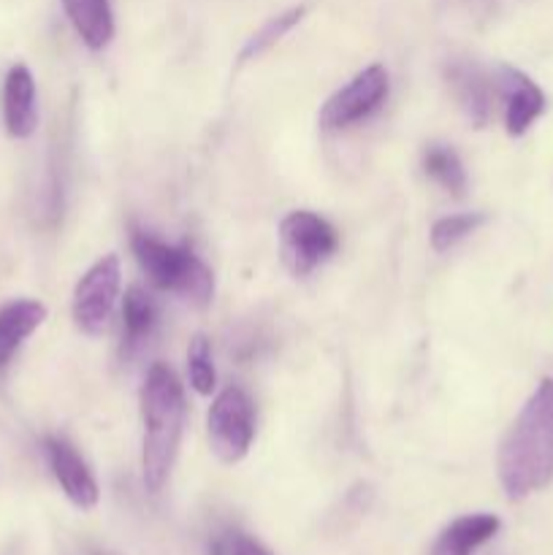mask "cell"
Returning <instances> with one entry per match:
<instances>
[{"instance_id":"cell-5","label":"cell","mask_w":553,"mask_h":555,"mask_svg":"<svg viewBox=\"0 0 553 555\" xmlns=\"http://www.w3.org/2000/svg\"><path fill=\"white\" fill-rule=\"evenodd\" d=\"M339 249V233L325 217L296 209L280 222V255L293 276L312 274Z\"/></svg>"},{"instance_id":"cell-6","label":"cell","mask_w":553,"mask_h":555,"mask_svg":"<svg viewBox=\"0 0 553 555\" xmlns=\"http://www.w3.org/2000/svg\"><path fill=\"white\" fill-rule=\"evenodd\" d=\"M119 282H123V269H119V258L114 253L98 258L79 276L74 298H70V314L81 334L101 336L108 328V320H112L119 298Z\"/></svg>"},{"instance_id":"cell-12","label":"cell","mask_w":553,"mask_h":555,"mask_svg":"<svg viewBox=\"0 0 553 555\" xmlns=\"http://www.w3.org/2000/svg\"><path fill=\"white\" fill-rule=\"evenodd\" d=\"M499 529H502L499 515H461L439 531L428 555H475L486 542H491L499 534Z\"/></svg>"},{"instance_id":"cell-8","label":"cell","mask_w":553,"mask_h":555,"mask_svg":"<svg viewBox=\"0 0 553 555\" xmlns=\"http://www.w3.org/2000/svg\"><path fill=\"white\" fill-rule=\"evenodd\" d=\"M493 85H497L499 98L504 103V130L518 139L545 112V92L537 87V81H531L524 70L513 68V65H499L497 74H493Z\"/></svg>"},{"instance_id":"cell-13","label":"cell","mask_w":553,"mask_h":555,"mask_svg":"<svg viewBox=\"0 0 553 555\" xmlns=\"http://www.w3.org/2000/svg\"><path fill=\"white\" fill-rule=\"evenodd\" d=\"M47 307L36 298H16L0 309V369L9 366L22 345L47 320Z\"/></svg>"},{"instance_id":"cell-9","label":"cell","mask_w":553,"mask_h":555,"mask_svg":"<svg viewBox=\"0 0 553 555\" xmlns=\"http://www.w3.org/2000/svg\"><path fill=\"white\" fill-rule=\"evenodd\" d=\"M43 453H47L49 469H52L54 480H57L65 499L76 509H85V513L95 507L98 499H101V488H98L90 466L76 453L74 444H68L60 437H47L43 439Z\"/></svg>"},{"instance_id":"cell-17","label":"cell","mask_w":553,"mask_h":555,"mask_svg":"<svg viewBox=\"0 0 553 555\" xmlns=\"http://www.w3.org/2000/svg\"><path fill=\"white\" fill-rule=\"evenodd\" d=\"M304 16H307V5H291V9L280 11L276 16L266 20L263 25H260L258 30L247 38V43L242 47V52H239V65L249 63V60H255V57H260L263 52H269L274 43H280L282 38H285L287 33H291L293 27L304 20Z\"/></svg>"},{"instance_id":"cell-4","label":"cell","mask_w":553,"mask_h":555,"mask_svg":"<svg viewBox=\"0 0 553 555\" xmlns=\"http://www.w3.org/2000/svg\"><path fill=\"white\" fill-rule=\"evenodd\" d=\"M206 431L217 461L231 466L247 459L255 439V404L247 390L236 385L220 390L206 415Z\"/></svg>"},{"instance_id":"cell-18","label":"cell","mask_w":553,"mask_h":555,"mask_svg":"<svg viewBox=\"0 0 553 555\" xmlns=\"http://www.w3.org/2000/svg\"><path fill=\"white\" fill-rule=\"evenodd\" d=\"M488 217L483 211H461V215H448V217H439L437 222L432 225V249L434 253H448L453 249L455 244L464 242L466 236L477 231L480 225H486Z\"/></svg>"},{"instance_id":"cell-7","label":"cell","mask_w":553,"mask_h":555,"mask_svg":"<svg viewBox=\"0 0 553 555\" xmlns=\"http://www.w3.org/2000/svg\"><path fill=\"white\" fill-rule=\"evenodd\" d=\"M388 92L390 81L385 65H366V68L358 70L345 87H339V90L320 106L318 125L323 130L350 128V125L372 117V114L385 103Z\"/></svg>"},{"instance_id":"cell-1","label":"cell","mask_w":553,"mask_h":555,"mask_svg":"<svg viewBox=\"0 0 553 555\" xmlns=\"http://www.w3.org/2000/svg\"><path fill=\"white\" fill-rule=\"evenodd\" d=\"M497 475L510 502L531 496L553 480V379L545 377L520 406L497 453Z\"/></svg>"},{"instance_id":"cell-16","label":"cell","mask_w":553,"mask_h":555,"mask_svg":"<svg viewBox=\"0 0 553 555\" xmlns=\"http://www.w3.org/2000/svg\"><path fill=\"white\" fill-rule=\"evenodd\" d=\"M421 163L426 177L434 179L442 190H448L450 195L461 198V195L466 193V168L453 146L428 144L426 150H423Z\"/></svg>"},{"instance_id":"cell-14","label":"cell","mask_w":553,"mask_h":555,"mask_svg":"<svg viewBox=\"0 0 553 555\" xmlns=\"http://www.w3.org/2000/svg\"><path fill=\"white\" fill-rule=\"evenodd\" d=\"M68 22L87 49L101 52L114 38L112 0H63Z\"/></svg>"},{"instance_id":"cell-11","label":"cell","mask_w":553,"mask_h":555,"mask_svg":"<svg viewBox=\"0 0 553 555\" xmlns=\"http://www.w3.org/2000/svg\"><path fill=\"white\" fill-rule=\"evenodd\" d=\"M3 122L11 139H30L38 128V90L25 63L11 65L3 85Z\"/></svg>"},{"instance_id":"cell-2","label":"cell","mask_w":553,"mask_h":555,"mask_svg":"<svg viewBox=\"0 0 553 555\" xmlns=\"http://www.w3.org/2000/svg\"><path fill=\"white\" fill-rule=\"evenodd\" d=\"M141 477L157 496L177 464L184 428V390L166 363H152L141 385Z\"/></svg>"},{"instance_id":"cell-10","label":"cell","mask_w":553,"mask_h":555,"mask_svg":"<svg viewBox=\"0 0 553 555\" xmlns=\"http://www.w3.org/2000/svg\"><path fill=\"white\" fill-rule=\"evenodd\" d=\"M445 79H448L450 95L455 98L459 108L464 112V117L470 119L475 128H483L491 119V106L493 95H497V85H493L491 76L475 63H466V60H455L445 68Z\"/></svg>"},{"instance_id":"cell-15","label":"cell","mask_w":553,"mask_h":555,"mask_svg":"<svg viewBox=\"0 0 553 555\" xmlns=\"http://www.w3.org/2000/svg\"><path fill=\"white\" fill-rule=\"evenodd\" d=\"M157 325V307L150 293L139 285H130L123 298V352L133 356L152 336Z\"/></svg>"},{"instance_id":"cell-3","label":"cell","mask_w":553,"mask_h":555,"mask_svg":"<svg viewBox=\"0 0 553 555\" xmlns=\"http://www.w3.org/2000/svg\"><path fill=\"white\" fill-rule=\"evenodd\" d=\"M136 263L152 287L179 296L182 301L204 309L215 298V274L190 247L166 244L152 233L133 228L130 236Z\"/></svg>"},{"instance_id":"cell-19","label":"cell","mask_w":553,"mask_h":555,"mask_svg":"<svg viewBox=\"0 0 553 555\" xmlns=\"http://www.w3.org/2000/svg\"><path fill=\"white\" fill-rule=\"evenodd\" d=\"M188 379L198 396H211L217 390V372L211 361V345L204 334H195L188 345Z\"/></svg>"},{"instance_id":"cell-20","label":"cell","mask_w":553,"mask_h":555,"mask_svg":"<svg viewBox=\"0 0 553 555\" xmlns=\"http://www.w3.org/2000/svg\"><path fill=\"white\" fill-rule=\"evenodd\" d=\"M231 555H269V553H266L258 542L247 540V537H239V540L233 542Z\"/></svg>"}]
</instances>
